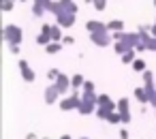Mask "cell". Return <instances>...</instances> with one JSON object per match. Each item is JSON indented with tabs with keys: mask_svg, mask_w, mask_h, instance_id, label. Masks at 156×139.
<instances>
[{
	"mask_svg": "<svg viewBox=\"0 0 156 139\" xmlns=\"http://www.w3.org/2000/svg\"><path fill=\"white\" fill-rule=\"evenodd\" d=\"M139 43H141L139 32H115V34H113V49H115V54H120V56H124V54L130 52V49H137Z\"/></svg>",
	"mask_w": 156,
	"mask_h": 139,
	"instance_id": "cell-1",
	"label": "cell"
},
{
	"mask_svg": "<svg viewBox=\"0 0 156 139\" xmlns=\"http://www.w3.org/2000/svg\"><path fill=\"white\" fill-rule=\"evenodd\" d=\"M113 111H118V103H113L107 94H101L98 96V107H96V116L101 120H107Z\"/></svg>",
	"mask_w": 156,
	"mask_h": 139,
	"instance_id": "cell-2",
	"label": "cell"
},
{
	"mask_svg": "<svg viewBox=\"0 0 156 139\" xmlns=\"http://www.w3.org/2000/svg\"><path fill=\"white\" fill-rule=\"evenodd\" d=\"M96 107H98V96L94 92H83L81 94V103H79V113L81 116H88V113H96Z\"/></svg>",
	"mask_w": 156,
	"mask_h": 139,
	"instance_id": "cell-3",
	"label": "cell"
},
{
	"mask_svg": "<svg viewBox=\"0 0 156 139\" xmlns=\"http://www.w3.org/2000/svg\"><path fill=\"white\" fill-rule=\"evenodd\" d=\"M2 39H5L9 45H20L22 39H24V32H22V28L15 26V24H7V26L2 28Z\"/></svg>",
	"mask_w": 156,
	"mask_h": 139,
	"instance_id": "cell-4",
	"label": "cell"
},
{
	"mask_svg": "<svg viewBox=\"0 0 156 139\" xmlns=\"http://www.w3.org/2000/svg\"><path fill=\"white\" fill-rule=\"evenodd\" d=\"M79 103H81V94L77 90H73L66 98L60 101V109L62 111H71V109H79Z\"/></svg>",
	"mask_w": 156,
	"mask_h": 139,
	"instance_id": "cell-5",
	"label": "cell"
},
{
	"mask_svg": "<svg viewBox=\"0 0 156 139\" xmlns=\"http://www.w3.org/2000/svg\"><path fill=\"white\" fill-rule=\"evenodd\" d=\"M90 39H92V43H94L96 47H107V45L113 43V34H109V30H105V32H96V34H90Z\"/></svg>",
	"mask_w": 156,
	"mask_h": 139,
	"instance_id": "cell-6",
	"label": "cell"
},
{
	"mask_svg": "<svg viewBox=\"0 0 156 139\" xmlns=\"http://www.w3.org/2000/svg\"><path fill=\"white\" fill-rule=\"evenodd\" d=\"M51 26H54V24H43L41 34L37 37V43H39L41 47H47L49 43H54V41H51Z\"/></svg>",
	"mask_w": 156,
	"mask_h": 139,
	"instance_id": "cell-7",
	"label": "cell"
},
{
	"mask_svg": "<svg viewBox=\"0 0 156 139\" xmlns=\"http://www.w3.org/2000/svg\"><path fill=\"white\" fill-rule=\"evenodd\" d=\"M56 20H58V26H62V28H71V26L75 24V13L60 11V13L56 15Z\"/></svg>",
	"mask_w": 156,
	"mask_h": 139,
	"instance_id": "cell-8",
	"label": "cell"
},
{
	"mask_svg": "<svg viewBox=\"0 0 156 139\" xmlns=\"http://www.w3.org/2000/svg\"><path fill=\"white\" fill-rule=\"evenodd\" d=\"M17 66H20V71H22V77H24V81H34V79H37L34 71L30 69V64H28L26 60H17Z\"/></svg>",
	"mask_w": 156,
	"mask_h": 139,
	"instance_id": "cell-9",
	"label": "cell"
},
{
	"mask_svg": "<svg viewBox=\"0 0 156 139\" xmlns=\"http://www.w3.org/2000/svg\"><path fill=\"white\" fill-rule=\"evenodd\" d=\"M54 86L60 90V94H64V92H69V88H73V86H71V79H69V75H64V73H62V75L56 79V84H54Z\"/></svg>",
	"mask_w": 156,
	"mask_h": 139,
	"instance_id": "cell-10",
	"label": "cell"
},
{
	"mask_svg": "<svg viewBox=\"0 0 156 139\" xmlns=\"http://www.w3.org/2000/svg\"><path fill=\"white\" fill-rule=\"evenodd\" d=\"M58 96H60V90L51 84V86L45 90V96H43V98H45V103H47V105H54V103L58 101Z\"/></svg>",
	"mask_w": 156,
	"mask_h": 139,
	"instance_id": "cell-11",
	"label": "cell"
},
{
	"mask_svg": "<svg viewBox=\"0 0 156 139\" xmlns=\"http://www.w3.org/2000/svg\"><path fill=\"white\" fill-rule=\"evenodd\" d=\"M86 28H88L90 34H96V32H105V30H107V26H105L103 22H96V20H90V22L86 24Z\"/></svg>",
	"mask_w": 156,
	"mask_h": 139,
	"instance_id": "cell-12",
	"label": "cell"
},
{
	"mask_svg": "<svg viewBox=\"0 0 156 139\" xmlns=\"http://www.w3.org/2000/svg\"><path fill=\"white\" fill-rule=\"evenodd\" d=\"M107 30L113 32V34H115V32H124V22H122V20H111V22L107 24Z\"/></svg>",
	"mask_w": 156,
	"mask_h": 139,
	"instance_id": "cell-13",
	"label": "cell"
},
{
	"mask_svg": "<svg viewBox=\"0 0 156 139\" xmlns=\"http://www.w3.org/2000/svg\"><path fill=\"white\" fill-rule=\"evenodd\" d=\"M135 98H137L141 105H147V103H150V96H147L145 88H137V90H135Z\"/></svg>",
	"mask_w": 156,
	"mask_h": 139,
	"instance_id": "cell-14",
	"label": "cell"
},
{
	"mask_svg": "<svg viewBox=\"0 0 156 139\" xmlns=\"http://www.w3.org/2000/svg\"><path fill=\"white\" fill-rule=\"evenodd\" d=\"M83 84H86V79H83V75H73L71 77V86H73V90H79V88H83Z\"/></svg>",
	"mask_w": 156,
	"mask_h": 139,
	"instance_id": "cell-15",
	"label": "cell"
},
{
	"mask_svg": "<svg viewBox=\"0 0 156 139\" xmlns=\"http://www.w3.org/2000/svg\"><path fill=\"white\" fill-rule=\"evenodd\" d=\"M62 30H60V26H51V41L54 43H62Z\"/></svg>",
	"mask_w": 156,
	"mask_h": 139,
	"instance_id": "cell-16",
	"label": "cell"
},
{
	"mask_svg": "<svg viewBox=\"0 0 156 139\" xmlns=\"http://www.w3.org/2000/svg\"><path fill=\"white\" fill-rule=\"evenodd\" d=\"M32 13H34V17H43L47 11H45V7H43V2L39 0V2H34V7H32Z\"/></svg>",
	"mask_w": 156,
	"mask_h": 139,
	"instance_id": "cell-17",
	"label": "cell"
},
{
	"mask_svg": "<svg viewBox=\"0 0 156 139\" xmlns=\"http://www.w3.org/2000/svg\"><path fill=\"white\" fill-rule=\"evenodd\" d=\"M135 60H137V58H135V49H130V52H126V54L122 56V62H124V64H133Z\"/></svg>",
	"mask_w": 156,
	"mask_h": 139,
	"instance_id": "cell-18",
	"label": "cell"
},
{
	"mask_svg": "<svg viewBox=\"0 0 156 139\" xmlns=\"http://www.w3.org/2000/svg\"><path fill=\"white\" fill-rule=\"evenodd\" d=\"M118 111L120 113H130L128 111V98H120L118 101Z\"/></svg>",
	"mask_w": 156,
	"mask_h": 139,
	"instance_id": "cell-19",
	"label": "cell"
},
{
	"mask_svg": "<svg viewBox=\"0 0 156 139\" xmlns=\"http://www.w3.org/2000/svg\"><path fill=\"white\" fill-rule=\"evenodd\" d=\"M60 49H62V43H49V45L45 47V52H47V54H58Z\"/></svg>",
	"mask_w": 156,
	"mask_h": 139,
	"instance_id": "cell-20",
	"label": "cell"
},
{
	"mask_svg": "<svg viewBox=\"0 0 156 139\" xmlns=\"http://www.w3.org/2000/svg\"><path fill=\"white\" fill-rule=\"evenodd\" d=\"M130 66H133L135 71H141V73H145V62H143L141 58H137V60H135V62H133Z\"/></svg>",
	"mask_w": 156,
	"mask_h": 139,
	"instance_id": "cell-21",
	"label": "cell"
},
{
	"mask_svg": "<svg viewBox=\"0 0 156 139\" xmlns=\"http://www.w3.org/2000/svg\"><path fill=\"white\" fill-rule=\"evenodd\" d=\"M60 75H62V73H60L58 69H49V71H47V77H49V81H51V84H56V79H58Z\"/></svg>",
	"mask_w": 156,
	"mask_h": 139,
	"instance_id": "cell-22",
	"label": "cell"
},
{
	"mask_svg": "<svg viewBox=\"0 0 156 139\" xmlns=\"http://www.w3.org/2000/svg\"><path fill=\"white\" fill-rule=\"evenodd\" d=\"M107 122H111V124H120V122H122V116H120V111H113V113L107 118Z\"/></svg>",
	"mask_w": 156,
	"mask_h": 139,
	"instance_id": "cell-23",
	"label": "cell"
},
{
	"mask_svg": "<svg viewBox=\"0 0 156 139\" xmlns=\"http://www.w3.org/2000/svg\"><path fill=\"white\" fill-rule=\"evenodd\" d=\"M92 5H94L96 11H105V9H107V0H94Z\"/></svg>",
	"mask_w": 156,
	"mask_h": 139,
	"instance_id": "cell-24",
	"label": "cell"
},
{
	"mask_svg": "<svg viewBox=\"0 0 156 139\" xmlns=\"http://www.w3.org/2000/svg\"><path fill=\"white\" fill-rule=\"evenodd\" d=\"M0 2H2V11L5 13H9L13 9V0H0Z\"/></svg>",
	"mask_w": 156,
	"mask_h": 139,
	"instance_id": "cell-25",
	"label": "cell"
},
{
	"mask_svg": "<svg viewBox=\"0 0 156 139\" xmlns=\"http://www.w3.org/2000/svg\"><path fill=\"white\" fill-rule=\"evenodd\" d=\"M81 90H83V92H94V84H92V81H86Z\"/></svg>",
	"mask_w": 156,
	"mask_h": 139,
	"instance_id": "cell-26",
	"label": "cell"
},
{
	"mask_svg": "<svg viewBox=\"0 0 156 139\" xmlns=\"http://www.w3.org/2000/svg\"><path fill=\"white\" fill-rule=\"evenodd\" d=\"M73 43H75V39H73L71 34H66V37L62 39V45H73Z\"/></svg>",
	"mask_w": 156,
	"mask_h": 139,
	"instance_id": "cell-27",
	"label": "cell"
},
{
	"mask_svg": "<svg viewBox=\"0 0 156 139\" xmlns=\"http://www.w3.org/2000/svg\"><path fill=\"white\" fill-rule=\"evenodd\" d=\"M9 49H11V54H15V56H20V45H9Z\"/></svg>",
	"mask_w": 156,
	"mask_h": 139,
	"instance_id": "cell-28",
	"label": "cell"
},
{
	"mask_svg": "<svg viewBox=\"0 0 156 139\" xmlns=\"http://www.w3.org/2000/svg\"><path fill=\"white\" fill-rule=\"evenodd\" d=\"M120 139H128V130L126 128H120Z\"/></svg>",
	"mask_w": 156,
	"mask_h": 139,
	"instance_id": "cell-29",
	"label": "cell"
},
{
	"mask_svg": "<svg viewBox=\"0 0 156 139\" xmlns=\"http://www.w3.org/2000/svg\"><path fill=\"white\" fill-rule=\"evenodd\" d=\"M150 34L156 39V24H154V26H150Z\"/></svg>",
	"mask_w": 156,
	"mask_h": 139,
	"instance_id": "cell-30",
	"label": "cell"
},
{
	"mask_svg": "<svg viewBox=\"0 0 156 139\" xmlns=\"http://www.w3.org/2000/svg\"><path fill=\"white\" fill-rule=\"evenodd\" d=\"M150 103H152V105H154V107H156V90H154V94H152V96H150Z\"/></svg>",
	"mask_w": 156,
	"mask_h": 139,
	"instance_id": "cell-31",
	"label": "cell"
},
{
	"mask_svg": "<svg viewBox=\"0 0 156 139\" xmlns=\"http://www.w3.org/2000/svg\"><path fill=\"white\" fill-rule=\"evenodd\" d=\"M26 139H39V137H37L34 133H28V135H26Z\"/></svg>",
	"mask_w": 156,
	"mask_h": 139,
	"instance_id": "cell-32",
	"label": "cell"
},
{
	"mask_svg": "<svg viewBox=\"0 0 156 139\" xmlns=\"http://www.w3.org/2000/svg\"><path fill=\"white\" fill-rule=\"evenodd\" d=\"M60 139H71V135H62V137H60Z\"/></svg>",
	"mask_w": 156,
	"mask_h": 139,
	"instance_id": "cell-33",
	"label": "cell"
},
{
	"mask_svg": "<svg viewBox=\"0 0 156 139\" xmlns=\"http://www.w3.org/2000/svg\"><path fill=\"white\" fill-rule=\"evenodd\" d=\"M13 2H26V0H13Z\"/></svg>",
	"mask_w": 156,
	"mask_h": 139,
	"instance_id": "cell-34",
	"label": "cell"
},
{
	"mask_svg": "<svg viewBox=\"0 0 156 139\" xmlns=\"http://www.w3.org/2000/svg\"><path fill=\"white\" fill-rule=\"evenodd\" d=\"M154 7H156V0H154Z\"/></svg>",
	"mask_w": 156,
	"mask_h": 139,
	"instance_id": "cell-35",
	"label": "cell"
},
{
	"mask_svg": "<svg viewBox=\"0 0 156 139\" xmlns=\"http://www.w3.org/2000/svg\"><path fill=\"white\" fill-rule=\"evenodd\" d=\"M43 139H49V137H43Z\"/></svg>",
	"mask_w": 156,
	"mask_h": 139,
	"instance_id": "cell-36",
	"label": "cell"
},
{
	"mask_svg": "<svg viewBox=\"0 0 156 139\" xmlns=\"http://www.w3.org/2000/svg\"><path fill=\"white\" fill-rule=\"evenodd\" d=\"M81 139H88V137H81Z\"/></svg>",
	"mask_w": 156,
	"mask_h": 139,
	"instance_id": "cell-37",
	"label": "cell"
},
{
	"mask_svg": "<svg viewBox=\"0 0 156 139\" xmlns=\"http://www.w3.org/2000/svg\"><path fill=\"white\" fill-rule=\"evenodd\" d=\"M34 2H39V0H34Z\"/></svg>",
	"mask_w": 156,
	"mask_h": 139,
	"instance_id": "cell-38",
	"label": "cell"
},
{
	"mask_svg": "<svg viewBox=\"0 0 156 139\" xmlns=\"http://www.w3.org/2000/svg\"><path fill=\"white\" fill-rule=\"evenodd\" d=\"M73 2H75V0H73Z\"/></svg>",
	"mask_w": 156,
	"mask_h": 139,
	"instance_id": "cell-39",
	"label": "cell"
},
{
	"mask_svg": "<svg viewBox=\"0 0 156 139\" xmlns=\"http://www.w3.org/2000/svg\"><path fill=\"white\" fill-rule=\"evenodd\" d=\"M154 24H156V22H154Z\"/></svg>",
	"mask_w": 156,
	"mask_h": 139,
	"instance_id": "cell-40",
	"label": "cell"
}]
</instances>
